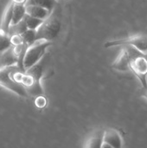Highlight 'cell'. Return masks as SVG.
Instances as JSON below:
<instances>
[{
	"instance_id": "cell-1",
	"label": "cell",
	"mask_w": 147,
	"mask_h": 148,
	"mask_svg": "<svg viewBox=\"0 0 147 148\" xmlns=\"http://www.w3.org/2000/svg\"><path fill=\"white\" fill-rule=\"evenodd\" d=\"M52 44L51 41L45 39H36L31 45L28 46L23 53L20 68L25 72L36 63H38L44 56L48 48Z\"/></svg>"
},
{
	"instance_id": "cell-2",
	"label": "cell",
	"mask_w": 147,
	"mask_h": 148,
	"mask_svg": "<svg viewBox=\"0 0 147 148\" xmlns=\"http://www.w3.org/2000/svg\"><path fill=\"white\" fill-rule=\"evenodd\" d=\"M130 56V71L139 81L142 89L147 88V58L133 47L126 48Z\"/></svg>"
},
{
	"instance_id": "cell-3",
	"label": "cell",
	"mask_w": 147,
	"mask_h": 148,
	"mask_svg": "<svg viewBox=\"0 0 147 148\" xmlns=\"http://www.w3.org/2000/svg\"><path fill=\"white\" fill-rule=\"evenodd\" d=\"M17 69H20L17 64L0 69V87L14 93L19 97L28 98L29 95L25 88L22 85L16 83L13 79V73Z\"/></svg>"
},
{
	"instance_id": "cell-4",
	"label": "cell",
	"mask_w": 147,
	"mask_h": 148,
	"mask_svg": "<svg viewBox=\"0 0 147 148\" xmlns=\"http://www.w3.org/2000/svg\"><path fill=\"white\" fill-rule=\"evenodd\" d=\"M127 45L133 47L139 53L143 55H147V36L146 35H134L124 39L109 41L105 43L106 48H111L114 46Z\"/></svg>"
},
{
	"instance_id": "cell-5",
	"label": "cell",
	"mask_w": 147,
	"mask_h": 148,
	"mask_svg": "<svg viewBox=\"0 0 147 148\" xmlns=\"http://www.w3.org/2000/svg\"><path fill=\"white\" fill-rule=\"evenodd\" d=\"M61 27L62 23L60 20L55 16H50L48 19L44 20L42 24L36 31V39H45L48 41H52L58 36L61 30Z\"/></svg>"
},
{
	"instance_id": "cell-6",
	"label": "cell",
	"mask_w": 147,
	"mask_h": 148,
	"mask_svg": "<svg viewBox=\"0 0 147 148\" xmlns=\"http://www.w3.org/2000/svg\"><path fill=\"white\" fill-rule=\"evenodd\" d=\"M103 142L113 148L123 147V138L119 131L113 128H107L103 131Z\"/></svg>"
},
{
	"instance_id": "cell-7",
	"label": "cell",
	"mask_w": 147,
	"mask_h": 148,
	"mask_svg": "<svg viewBox=\"0 0 147 148\" xmlns=\"http://www.w3.org/2000/svg\"><path fill=\"white\" fill-rule=\"evenodd\" d=\"M130 56L126 48H124L120 50L117 58L112 64V68L117 71L120 72H128L130 71Z\"/></svg>"
},
{
	"instance_id": "cell-8",
	"label": "cell",
	"mask_w": 147,
	"mask_h": 148,
	"mask_svg": "<svg viewBox=\"0 0 147 148\" xmlns=\"http://www.w3.org/2000/svg\"><path fill=\"white\" fill-rule=\"evenodd\" d=\"M14 3L10 1L2 15L1 23H0V36H8L10 28V23L12 19V12H13Z\"/></svg>"
},
{
	"instance_id": "cell-9",
	"label": "cell",
	"mask_w": 147,
	"mask_h": 148,
	"mask_svg": "<svg viewBox=\"0 0 147 148\" xmlns=\"http://www.w3.org/2000/svg\"><path fill=\"white\" fill-rule=\"evenodd\" d=\"M25 10H26V15H29L30 16L43 21L48 19L52 13V11L49 10L46 8L41 6H36V5H25Z\"/></svg>"
},
{
	"instance_id": "cell-10",
	"label": "cell",
	"mask_w": 147,
	"mask_h": 148,
	"mask_svg": "<svg viewBox=\"0 0 147 148\" xmlns=\"http://www.w3.org/2000/svg\"><path fill=\"white\" fill-rule=\"evenodd\" d=\"M25 15H26L25 4H14L10 27H14L19 24L21 22H23Z\"/></svg>"
},
{
	"instance_id": "cell-11",
	"label": "cell",
	"mask_w": 147,
	"mask_h": 148,
	"mask_svg": "<svg viewBox=\"0 0 147 148\" xmlns=\"http://www.w3.org/2000/svg\"><path fill=\"white\" fill-rule=\"evenodd\" d=\"M102 137H103V131L96 132L87 140L84 148H101L103 144Z\"/></svg>"
},
{
	"instance_id": "cell-12",
	"label": "cell",
	"mask_w": 147,
	"mask_h": 148,
	"mask_svg": "<svg viewBox=\"0 0 147 148\" xmlns=\"http://www.w3.org/2000/svg\"><path fill=\"white\" fill-rule=\"evenodd\" d=\"M56 3H57L56 0H27L25 5L41 6V7L48 9L50 11H53Z\"/></svg>"
},
{
	"instance_id": "cell-13",
	"label": "cell",
	"mask_w": 147,
	"mask_h": 148,
	"mask_svg": "<svg viewBox=\"0 0 147 148\" xmlns=\"http://www.w3.org/2000/svg\"><path fill=\"white\" fill-rule=\"evenodd\" d=\"M44 21L43 20H40L37 18H35L33 16H30L29 15H25L24 18H23V23L25 24V27L27 29H31V30H35L36 31L39 27L42 24Z\"/></svg>"
},
{
	"instance_id": "cell-14",
	"label": "cell",
	"mask_w": 147,
	"mask_h": 148,
	"mask_svg": "<svg viewBox=\"0 0 147 148\" xmlns=\"http://www.w3.org/2000/svg\"><path fill=\"white\" fill-rule=\"evenodd\" d=\"M22 38H23V45L26 47L31 45L36 40V33L35 30L31 29H25L23 32L21 33Z\"/></svg>"
},
{
	"instance_id": "cell-15",
	"label": "cell",
	"mask_w": 147,
	"mask_h": 148,
	"mask_svg": "<svg viewBox=\"0 0 147 148\" xmlns=\"http://www.w3.org/2000/svg\"><path fill=\"white\" fill-rule=\"evenodd\" d=\"M12 46L10 42V36H0V53H3Z\"/></svg>"
},
{
	"instance_id": "cell-16",
	"label": "cell",
	"mask_w": 147,
	"mask_h": 148,
	"mask_svg": "<svg viewBox=\"0 0 147 148\" xmlns=\"http://www.w3.org/2000/svg\"><path fill=\"white\" fill-rule=\"evenodd\" d=\"M9 36H10V44H11L12 47L19 46V45H23V44L21 34L11 33V34L9 35Z\"/></svg>"
},
{
	"instance_id": "cell-17",
	"label": "cell",
	"mask_w": 147,
	"mask_h": 148,
	"mask_svg": "<svg viewBox=\"0 0 147 148\" xmlns=\"http://www.w3.org/2000/svg\"><path fill=\"white\" fill-rule=\"evenodd\" d=\"M35 106L39 109H44L48 105V99L45 95H39L35 98Z\"/></svg>"
},
{
	"instance_id": "cell-18",
	"label": "cell",
	"mask_w": 147,
	"mask_h": 148,
	"mask_svg": "<svg viewBox=\"0 0 147 148\" xmlns=\"http://www.w3.org/2000/svg\"><path fill=\"white\" fill-rule=\"evenodd\" d=\"M14 4H25L27 0H10Z\"/></svg>"
},
{
	"instance_id": "cell-19",
	"label": "cell",
	"mask_w": 147,
	"mask_h": 148,
	"mask_svg": "<svg viewBox=\"0 0 147 148\" xmlns=\"http://www.w3.org/2000/svg\"><path fill=\"white\" fill-rule=\"evenodd\" d=\"M142 96H143L145 99H146L147 100V88L143 89V92H142Z\"/></svg>"
},
{
	"instance_id": "cell-20",
	"label": "cell",
	"mask_w": 147,
	"mask_h": 148,
	"mask_svg": "<svg viewBox=\"0 0 147 148\" xmlns=\"http://www.w3.org/2000/svg\"><path fill=\"white\" fill-rule=\"evenodd\" d=\"M101 148H113V147H112L111 146H109L108 144H107V143H104V142H103Z\"/></svg>"
}]
</instances>
